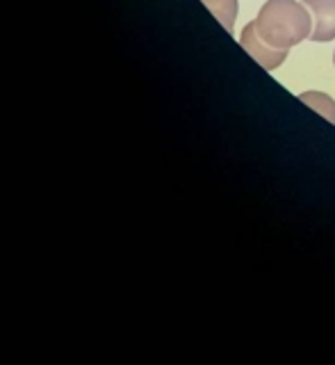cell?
I'll return each instance as SVG.
<instances>
[{
	"label": "cell",
	"mask_w": 335,
	"mask_h": 365,
	"mask_svg": "<svg viewBox=\"0 0 335 365\" xmlns=\"http://www.w3.org/2000/svg\"><path fill=\"white\" fill-rule=\"evenodd\" d=\"M253 23L260 37L276 51H290L313 34V16L297 0H267Z\"/></svg>",
	"instance_id": "obj_1"
},
{
	"label": "cell",
	"mask_w": 335,
	"mask_h": 365,
	"mask_svg": "<svg viewBox=\"0 0 335 365\" xmlns=\"http://www.w3.org/2000/svg\"><path fill=\"white\" fill-rule=\"evenodd\" d=\"M239 46L264 68V71H274V68H279L285 62V57H287V51H276L260 37L258 30H256V23H253V21L247 23L244 30H242Z\"/></svg>",
	"instance_id": "obj_2"
},
{
	"label": "cell",
	"mask_w": 335,
	"mask_h": 365,
	"mask_svg": "<svg viewBox=\"0 0 335 365\" xmlns=\"http://www.w3.org/2000/svg\"><path fill=\"white\" fill-rule=\"evenodd\" d=\"M313 16V34L310 39L317 43L335 39V0H304Z\"/></svg>",
	"instance_id": "obj_3"
},
{
	"label": "cell",
	"mask_w": 335,
	"mask_h": 365,
	"mask_svg": "<svg viewBox=\"0 0 335 365\" xmlns=\"http://www.w3.org/2000/svg\"><path fill=\"white\" fill-rule=\"evenodd\" d=\"M203 5L212 11V16H217V21L222 23L228 32L235 30V19L239 11L237 0H203Z\"/></svg>",
	"instance_id": "obj_4"
},
{
	"label": "cell",
	"mask_w": 335,
	"mask_h": 365,
	"mask_svg": "<svg viewBox=\"0 0 335 365\" xmlns=\"http://www.w3.org/2000/svg\"><path fill=\"white\" fill-rule=\"evenodd\" d=\"M299 101L317 110V114L335 125V101L329 94H324V91H304V94H299Z\"/></svg>",
	"instance_id": "obj_5"
},
{
	"label": "cell",
	"mask_w": 335,
	"mask_h": 365,
	"mask_svg": "<svg viewBox=\"0 0 335 365\" xmlns=\"http://www.w3.org/2000/svg\"><path fill=\"white\" fill-rule=\"evenodd\" d=\"M333 64H335V53H333Z\"/></svg>",
	"instance_id": "obj_6"
}]
</instances>
